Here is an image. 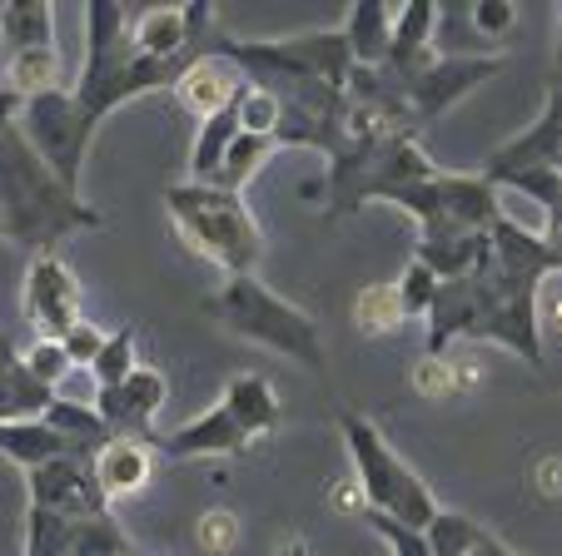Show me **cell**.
Returning a JSON list of instances; mask_svg holds the SVG:
<instances>
[{"label":"cell","mask_w":562,"mask_h":556,"mask_svg":"<svg viewBox=\"0 0 562 556\" xmlns=\"http://www.w3.org/2000/svg\"><path fill=\"white\" fill-rule=\"evenodd\" d=\"M86 75L75 90H55V95L25 100L21 129L35 149L45 155V164L65 179V190L80 194V174H86V149L95 125L110 110L145 100L165 84L180 90L184 70L194 60H149L135 50V21L125 15V5L115 0H95L86 21Z\"/></svg>","instance_id":"6da1fadb"},{"label":"cell","mask_w":562,"mask_h":556,"mask_svg":"<svg viewBox=\"0 0 562 556\" xmlns=\"http://www.w3.org/2000/svg\"><path fill=\"white\" fill-rule=\"evenodd\" d=\"M548 273H562L558 253L542 234L522 229L503 214L493 224V253L468 279H448L428 308L424 353L443 358L453 338L503 343L528 367H542V328H538V288Z\"/></svg>","instance_id":"7a4b0ae2"},{"label":"cell","mask_w":562,"mask_h":556,"mask_svg":"<svg viewBox=\"0 0 562 556\" xmlns=\"http://www.w3.org/2000/svg\"><path fill=\"white\" fill-rule=\"evenodd\" d=\"M0 214H5V239L25 243L31 253H55L60 239L105 224L100 209L65 190V179L45 164L21 125L0 135Z\"/></svg>","instance_id":"3957f363"},{"label":"cell","mask_w":562,"mask_h":556,"mask_svg":"<svg viewBox=\"0 0 562 556\" xmlns=\"http://www.w3.org/2000/svg\"><path fill=\"white\" fill-rule=\"evenodd\" d=\"M165 204H170V219H175V229L184 234V243H190L194 253H204L210 263H220L229 279H245V273L259 269V259H265V234H259L245 194L184 179V184H170Z\"/></svg>","instance_id":"277c9868"},{"label":"cell","mask_w":562,"mask_h":556,"mask_svg":"<svg viewBox=\"0 0 562 556\" xmlns=\"http://www.w3.org/2000/svg\"><path fill=\"white\" fill-rule=\"evenodd\" d=\"M210 314L220 318L229 333L249 338L259 348H274L289 363H304L308 373H329V353H324V333L299 304L279 298L269 284H259L255 273L245 279H224V288L210 298Z\"/></svg>","instance_id":"5b68a950"},{"label":"cell","mask_w":562,"mask_h":556,"mask_svg":"<svg viewBox=\"0 0 562 556\" xmlns=\"http://www.w3.org/2000/svg\"><path fill=\"white\" fill-rule=\"evenodd\" d=\"M339 432H344V447H349V457H353V473H359L353 483H359L369 512H389V517H398V522L428 532L443 507H438V497L428 492L424 477H418L414 467H408V462L383 442L379 422H369L363 412L344 408L339 412Z\"/></svg>","instance_id":"8992f818"},{"label":"cell","mask_w":562,"mask_h":556,"mask_svg":"<svg viewBox=\"0 0 562 556\" xmlns=\"http://www.w3.org/2000/svg\"><path fill=\"white\" fill-rule=\"evenodd\" d=\"M404 214L418 219V243L438 239H468V234H488L503 219L498 184L488 174H443L438 169L424 184H404V190L383 194Z\"/></svg>","instance_id":"52a82bcc"},{"label":"cell","mask_w":562,"mask_h":556,"mask_svg":"<svg viewBox=\"0 0 562 556\" xmlns=\"http://www.w3.org/2000/svg\"><path fill=\"white\" fill-rule=\"evenodd\" d=\"M115 517H60L25 507V556H130Z\"/></svg>","instance_id":"ba28073f"},{"label":"cell","mask_w":562,"mask_h":556,"mask_svg":"<svg viewBox=\"0 0 562 556\" xmlns=\"http://www.w3.org/2000/svg\"><path fill=\"white\" fill-rule=\"evenodd\" d=\"M25 497L41 512L60 517H110V497L95 477V462L86 457H55L35 473H25Z\"/></svg>","instance_id":"9c48e42d"},{"label":"cell","mask_w":562,"mask_h":556,"mask_svg":"<svg viewBox=\"0 0 562 556\" xmlns=\"http://www.w3.org/2000/svg\"><path fill=\"white\" fill-rule=\"evenodd\" d=\"M498 70H503L498 55H438L428 70H418L414 80L404 84L418 125H434L448 105H458L463 95H473L477 84H488Z\"/></svg>","instance_id":"30bf717a"},{"label":"cell","mask_w":562,"mask_h":556,"mask_svg":"<svg viewBox=\"0 0 562 556\" xmlns=\"http://www.w3.org/2000/svg\"><path fill=\"white\" fill-rule=\"evenodd\" d=\"M25 318L35 324V333L55 338V343L75 324H86V314H80V284H75V273L55 253H35L31 269H25Z\"/></svg>","instance_id":"8fae6325"},{"label":"cell","mask_w":562,"mask_h":556,"mask_svg":"<svg viewBox=\"0 0 562 556\" xmlns=\"http://www.w3.org/2000/svg\"><path fill=\"white\" fill-rule=\"evenodd\" d=\"M170 388L159 378L155 367H135L120 388H95V412L110 422L115 438H135V442H149L159 447V432H155V412L165 408Z\"/></svg>","instance_id":"7c38bea8"},{"label":"cell","mask_w":562,"mask_h":556,"mask_svg":"<svg viewBox=\"0 0 562 556\" xmlns=\"http://www.w3.org/2000/svg\"><path fill=\"white\" fill-rule=\"evenodd\" d=\"M558 155H562V75H552L548 105H542L538 125H528L522 135H513L508 145L493 149L483 174L498 184V179L522 174V169H558Z\"/></svg>","instance_id":"4fadbf2b"},{"label":"cell","mask_w":562,"mask_h":556,"mask_svg":"<svg viewBox=\"0 0 562 556\" xmlns=\"http://www.w3.org/2000/svg\"><path fill=\"white\" fill-rule=\"evenodd\" d=\"M249 432L234 422V412L224 408V402H214L210 412H200V418H190L184 428L165 432L159 438V457H170V462H190V457H234V452H245L249 447Z\"/></svg>","instance_id":"5bb4252c"},{"label":"cell","mask_w":562,"mask_h":556,"mask_svg":"<svg viewBox=\"0 0 562 556\" xmlns=\"http://www.w3.org/2000/svg\"><path fill=\"white\" fill-rule=\"evenodd\" d=\"M249 90V80H245V70L234 60H224V55H204V60H194L190 70H184V80H180V100H184V110L190 115H200V120H210V115H220V110H229V105H239V95Z\"/></svg>","instance_id":"9a60e30c"},{"label":"cell","mask_w":562,"mask_h":556,"mask_svg":"<svg viewBox=\"0 0 562 556\" xmlns=\"http://www.w3.org/2000/svg\"><path fill=\"white\" fill-rule=\"evenodd\" d=\"M55 398H60V393L31 378L25 353L15 348V338L0 328V422H35L50 412Z\"/></svg>","instance_id":"2e32d148"},{"label":"cell","mask_w":562,"mask_h":556,"mask_svg":"<svg viewBox=\"0 0 562 556\" xmlns=\"http://www.w3.org/2000/svg\"><path fill=\"white\" fill-rule=\"evenodd\" d=\"M0 452H5L15 467H25V473H35V467H45V462H55V457H86V452L75 447L70 438H60V432H55L45 418H35V422H0Z\"/></svg>","instance_id":"e0dca14e"},{"label":"cell","mask_w":562,"mask_h":556,"mask_svg":"<svg viewBox=\"0 0 562 556\" xmlns=\"http://www.w3.org/2000/svg\"><path fill=\"white\" fill-rule=\"evenodd\" d=\"M149 473H155V447H149V442L115 438L95 452V477H100L110 502L125 492H139V487L149 483Z\"/></svg>","instance_id":"ac0fdd59"},{"label":"cell","mask_w":562,"mask_h":556,"mask_svg":"<svg viewBox=\"0 0 562 556\" xmlns=\"http://www.w3.org/2000/svg\"><path fill=\"white\" fill-rule=\"evenodd\" d=\"M393 21H398V5L389 0H359L344 21V35H349V50L359 65H383L393 50Z\"/></svg>","instance_id":"d6986e66"},{"label":"cell","mask_w":562,"mask_h":556,"mask_svg":"<svg viewBox=\"0 0 562 556\" xmlns=\"http://www.w3.org/2000/svg\"><path fill=\"white\" fill-rule=\"evenodd\" d=\"M220 402L234 412V422H239L249 438H265V432L279 428V398H274V388H269V378H259V373L229 378Z\"/></svg>","instance_id":"ffe728a7"},{"label":"cell","mask_w":562,"mask_h":556,"mask_svg":"<svg viewBox=\"0 0 562 556\" xmlns=\"http://www.w3.org/2000/svg\"><path fill=\"white\" fill-rule=\"evenodd\" d=\"M0 25H5V60L21 50H45L55 45V21L45 0H15V5H0Z\"/></svg>","instance_id":"44dd1931"},{"label":"cell","mask_w":562,"mask_h":556,"mask_svg":"<svg viewBox=\"0 0 562 556\" xmlns=\"http://www.w3.org/2000/svg\"><path fill=\"white\" fill-rule=\"evenodd\" d=\"M5 84H11L21 100H41L60 90V50L45 45V50H21L5 60Z\"/></svg>","instance_id":"7402d4cb"},{"label":"cell","mask_w":562,"mask_h":556,"mask_svg":"<svg viewBox=\"0 0 562 556\" xmlns=\"http://www.w3.org/2000/svg\"><path fill=\"white\" fill-rule=\"evenodd\" d=\"M274 149H279V139H269V135H239V139H234V149L224 155V169L214 174V190L239 194L249 179L259 174V164H265Z\"/></svg>","instance_id":"603a6c76"},{"label":"cell","mask_w":562,"mask_h":556,"mask_svg":"<svg viewBox=\"0 0 562 556\" xmlns=\"http://www.w3.org/2000/svg\"><path fill=\"white\" fill-rule=\"evenodd\" d=\"M477 542H483V526L463 512H438L434 526H428V546H434V556H473Z\"/></svg>","instance_id":"cb8c5ba5"},{"label":"cell","mask_w":562,"mask_h":556,"mask_svg":"<svg viewBox=\"0 0 562 556\" xmlns=\"http://www.w3.org/2000/svg\"><path fill=\"white\" fill-rule=\"evenodd\" d=\"M353 318H359L363 333H389V328L404 324V298H398V284L389 288H363L359 304H353Z\"/></svg>","instance_id":"d4e9b609"},{"label":"cell","mask_w":562,"mask_h":556,"mask_svg":"<svg viewBox=\"0 0 562 556\" xmlns=\"http://www.w3.org/2000/svg\"><path fill=\"white\" fill-rule=\"evenodd\" d=\"M130 373H135V328H115L105 353L90 367V378H95V388H120Z\"/></svg>","instance_id":"484cf974"},{"label":"cell","mask_w":562,"mask_h":556,"mask_svg":"<svg viewBox=\"0 0 562 556\" xmlns=\"http://www.w3.org/2000/svg\"><path fill=\"white\" fill-rule=\"evenodd\" d=\"M239 125H245V135H279V125H284V105H279V95H269V90H259V84H249L245 95H239Z\"/></svg>","instance_id":"4316f807"},{"label":"cell","mask_w":562,"mask_h":556,"mask_svg":"<svg viewBox=\"0 0 562 556\" xmlns=\"http://www.w3.org/2000/svg\"><path fill=\"white\" fill-rule=\"evenodd\" d=\"M438 288H443V279H438L434 269H428L424 259H414L404 269V279H398V298H404V314L408 318H428V308H434V298H438Z\"/></svg>","instance_id":"83f0119b"},{"label":"cell","mask_w":562,"mask_h":556,"mask_svg":"<svg viewBox=\"0 0 562 556\" xmlns=\"http://www.w3.org/2000/svg\"><path fill=\"white\" fill-rule=\"evenodd\" d=\"M363 517H369V526L383 536V542H389L393 556H434L428 532H418V526L398 522V517H389V512H363Z\"/></svg>","instance_id":"f1b7e54d"},{"label":"cell","mask_w":562,"mask_h":556,"mask_svg":"<svg viewBox=\"0 0 562 556\" xmlns=\"http://www.w3.org/2000/svg\"><path fill=\"white\" fill-rule=\"evenodd\" d=\"M25 367H31V378L45 383V388H55V383L70 373V353H65V343H55V338H35L31 348H25Z\"/></svg>","instance_id":"f546056e"},{"label":"cell","mask_w":562,"mask_h":556,"mask_svg":"<svg viewBox=\"0 0 562 556\" xmlns=\"http://www.w3.org/2000/svg\"><path fill=\"white\" fill-rule=\"evenodd\" d=\"M60 343H65V353H70V363H75V367H95V358L105 353L110 333H100V328L86 318V324H75L70 333L60 338Z\"/></svg>","instance_id":"4dcf8cb0"},{"label":"cell","mask_w":562,"mask_h":556,"mask_svg":"<svg viewBox=\"0 0 562 556\" xmlns=\"http://www.w3.org/2000/svg\"><path fill=\"white\" fill-rule=\"evenodd\" d=\"M513 21H518V5H513V0H477V5H473V25H477V35H483V41L508 35Z\"/></svg>","instance_id":"1f68e13d"},{"label":"cell","mask_w":562,"mask_h":556,"mask_svg":"<svg viewBox=\"0 0 562 556\" xmlns=\"http://www.w3.org/2000/svg\"><path fill=\"white\" fill-rule=\"evenodd\" d=\"M234 536H239V522H234L229 512H210V517H200V546H210V552H229Z\"/></svg>","instance_id":"d6a6232c"},{"label":"cell","mask_w":562,"mask_h":556,"mask_svg":"<svg viewBox=\"0 0 562 556\" xmlns=\"http://www.w3.org/2000/svg\"><path fill=\"white\" fill-rule=\"evenodd\" d=\"M21 115H25V100L15 95L5 80H0V135H5L11 125H21Z\"/></svg>","instance_id":"836d02e7"},{"label":"cell","mask_w":562,"mask_h":556,"mask_svg":"<svg viewBox=\"0 0 562 556\" xmlns=\"http://www.w3.org/2000/svg\"><path fill=\"white\" fill-rule=\"evenodd\" d=\"M542 239L552 243V253H558V263H562V204L548 214V229H542Z\"/></svg>","instance_id":"e575fe53"},{"label":"cell","mask_w":562,"mask_h":556,"mask_svg":"<svg viewBox=\"0 0 562 556\" xmlns=\"http://www.w3.org/2000/svg\"><path fill=\"white\" fill-rule=\"evenodd\" d=\"M473 556H518V552H513V546H503L493 532H483V542L473 546Z\"/></svg>","instance_id":"d590c367"},{"label":"cell","mask_w":562,"mask_h":556,"mask_svg":"<svg viewBox=\"0 0 562 556\" xmlns=\"http://www.w3.org/2000/svg\"><path fill=\"white\" fill-rule=\"evenodd\" d=\"M558 75H562V5H558Z\"/></svg>","instance_id":"8d00e7d4"},{"label":"cell","mask_w":562,"mask_h":556,"mask_svg":"<svg viewBox=\"0 0 562 556\" xmlns=\"http://www.w3.org/2000/svg\"><path fill=\"white\" fill-rule=\"evenodd\" d=\"M0 55H5V25H0Z\"/></svg>","instance_id":"74e56055"},{"label":"cell","mask_w":562,"mask_h":556,"mask_svg":"<svg viewBox=\"0 0 562 556\" xmlns=\"http://www.w3.org/2000/svg\"><path fill=\"white\" fill-rule=\"evenodd\" d=\"M0 239H5V214H0Z\"/></svg>","instance_id":"f35d334b"},{"label":"cell","mask_w":562,"mask_h":556,"mask_svg":"<svg viewBox=\"0 0 562 556\" xmlns=\"http://www.w3.org/2000/svg\"><path fill=\"white\" fill-rule=\"evenodd\" d=\"M558 174H562V155H558Z\"/></svg>","instance_id":"ab89813d"}]
</instances>
